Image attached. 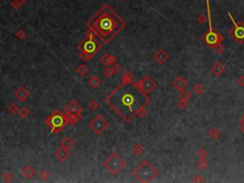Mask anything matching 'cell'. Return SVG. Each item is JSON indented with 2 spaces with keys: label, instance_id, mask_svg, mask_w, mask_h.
Here are the masks:
<instances>
[{
  "label": "cell",
  "instance_id": "cell-1",
  "mask_svg": "<svg viewBox=\"0 0 244 183\" xmlns=\"http://www.w3.org/2000/svg\"><path fill=\"white\" fill-rule=\"evenodd\" d=\"M106 102L120 117L131 122L141 111L145 110L150 98L137 83L123 79L106 97Z\"/></svg>",
  "mask_w": 244,
  "mask_h": 183
},
{
  "label": "cell",
  "instance_id": "cell-2",
  "mask_svg": "<svg viewBox=\"0 0 244 183\" xmlns=\"http://www.w3.org/2000/svg\"><path fill=\"white\" fill-rule=\"evenodd\" d=\"M87 27L107 44L126 27V22L109 5H104L87 22Z\"/></svg>",
  "mask_w": 244,
  "mask_h": 183
},
{
  "label": "cell",
  "instance_id": "cell-3",
  "mask_svg": "<svg viewBox=\"0 0 244 183\" xmlns=\"http://www.w3.org/2000/svg\"><path fill=\"white\" fill-rule=\"evenodd\" d=\"M96 35H90L86 39H84L80 45H79V51L81 54L79 56L83 58L84 60H87L91 58L92 56H94L101 48V44L96 39Z\"/></svg>",
  "mask_w": 244,
  "mask_h": 183
},
{
  "label": "cell",
  "instance_id": "cell-4",
  "mask_svg": "<svg viewBox=\"0 0 244 183\" xmlns=\"http://www.w3.org/2000/svg\"><path fill=\"white\" fill-rule=\"evenodd\" d=\"M206 5H207V13H208V22H209V30L202 36V41L207 44L209 47L211 48H215L216 46L218 44H221L223 40V36L217 33L215 30L213 29L212 25V19H211V11H210V3L209 0H206Z\"/></svg>",
  "mask_w": 244,
  "mask_h": 183
},
{
  "label": "cell",
  "instance_id": "cell-5",
  "mask_svg": "<svg viewBox=\"0 0 244 183\" xmlns=\"http://www.w3.org/2000/svg\"><path fill=\"white\" fill-rule=\"evenodd\" d=\"M134 176L142 182H149L157 176V172L154 166L151 165L147 160H144L134 170Z\"/></svg>",
  "mask_w": 244,
  "mask_h": 183
},
{
  "label": "cell",
  "instance_id": "cell-6",
  "mask_svg": "<svg viewBox=\"0 0 244 183\" xmlns=\"http://www.w3.org/2000/svg\"><path fill=\"white\" fill-rule=\"evenodd\" d=\"M46 122L52 129V133H57L65 127L68 122V118L60 111H55L47 118Z\"/></svg>",
  "mask_w": 244,
  "mask_h": 183
},
{
  "label": "cell",
  "instance_id": "cell-7",
  "mask_svg": "<svg viewBox=\"0 0 244 183\" xmlns=\"http://www.w3.org/2000/svg\"><path fill=\"white\" fill-rule=\"evenodd\" d=\"M105 167L113 175L118 174L125 166V162L122 160L116 154H113L109 159H107L104 163Z\"/></svg>",
  "mask_w": 244,
  "mask_h": 183
},
{
  "label": "cell",
  "instance_id": "cell-8",
  "mask_svg": "<svg viewBox=\"0 0 244 183\" xmlns=\"http://www.w3.org/2000/svg\"><path fill=\"white\" fill-rule=\"evenodd\" d=\"M227 14H228V16L230 17V19L232 20L233 24H234V28L229 33H230V35L237 42H239V43L244 42V23L242 21H238L237 23L230 12H228Z\"/></svg>",
  "mask_w": 244,
  "mask_h": 183
},
{
  "label": "cell",
  "instance_id": "cell-9",
  "mask_svg": "<svg viewBox=\"0 0 244 183\" xmlns=\"http://www.w3.org/2000/svg\"><path fill=\"white\" fill-rule=\"evenodd\" d=\"M90 127L96 134H101L107 127H108V122H107L100 115H98L90 122Z\"/></svg>",
  "mask_w": 244,
  "mask_h": 183
},
{
  "label": "cell",
  "instance_id": "cell-10",
  "mask_svg": "<svg viewBox=\"0 0 244 183\" xmlns=\"http://www.w3.org/2000/svg\"><path fill=\"white\" fill-rule=\"evenodd\" d=\"M137 85H138L141 90L144 92V93L148 94L150 93V92H152V90L155 89L156 87V82L151 79L149 76H145V77L141 80H139L138 82H137Z\"/></svg>",
  "mask_w": 244,
  "mask_h": 183
},
{
  "label": "cell",
  "instance_id": "cell-11",
  "mask_svg": "<svg viewBox=\"0 0 244 183\" xmlns=\"http://www.w3.org/2000/svg\"><path fill=\"white\" fill-rule=\"evenodd\" d=\"M81 111H82V108L76 104V102H74V101H72L66 107V112L68 115H79V113Z\"/></svg>",
  "mask_w": 244,
  "mask_h": 183
},
{
  "label": "cell",
  "instance_id": "cell-12",
  "mask_svg": "<svg viewBox=\"0 0 244 183\" xmlns=\"http://www.w3.org/2000/svg\"><path fill=\"white\" fill-rule=\"evenodd\" d=\"M154 57H155V59H156L157 61H158V63H164L165 61L168 59V57H169V55H168V54L165 53L164 51L159 50V51H157V52L156 53V54H155Z\"/></svg>",
  "mask_w": 244,
  "mask_h": 183
},
{
  "label": "cell",
  "instance_id": "cell-13",
  "mask_svg": "<svg viewBox=\"0 0 244 183\" xmlns=\"http://www.w3.org/2000/svg\"><path fill=\"white\" fill-rule=\"evenodd\" d=\"M100 61H101V63H102V64L108 66V65H112V64L115 63V58L114 56L110 55L109 54H105L101 57Z\"/></svg>",
  "mask_w": 244,
  "mask_h": 183
},
{
  "label": "cell",
  "instance_id": "cell-14",
  "mask_svg": "<svg viewBox=\"0 0 244 183\" xmlns=\"http://www.w3.org/2000/svg\"><path fill=\"white\" fill-rule=\"evenodd\" d=\"M55 157H56L60 161H65V160L67 159V157H69L67 149H65V148H63V147L61 148V149H59V150L56 152Z\"/></svg>",
  "mask_w": 244,
  "mask_h": 183
},
{
  "label": "cell",
  "instance_id": "cell-15",
  "mask_svg": "<svg viewBox=\"0 0 244 183\" xmlns=\"http://www.w3.org/2000/svg\"><path fill=\"white\" fill-rule=\"evenodd\" d=\"M225 68L224 66L220 63V62H217L215 65L212 67V72L214 74H216L217 76H219L223 72H224Z\"/></svg>",
  "mask_w": 244,
  "mask_h": 183
},
{
  "label": "cell",
  "instance_id": "cell-16",
  "mask_svg": "<svg viewBox=\"0 0 244 183\" xmlns=\"http://www.w3.org/2000/svg\"><path fill=\"white\" fill-rule=\"evenodd\" d=\"M187 83H186V80L185 79H183L181 76H178V77L175 80L174 82V86L178 89V90H183L185 87H186Z\"/></svg>",
  "mask_w": 244,
  "mask_h": 183
},
{
  "label": "cell",
  "instance_id": "cell-17",
  "mask_svg": "<svg viewBox=\"0 0 244 183\" xmlns=\"http://www.w3.org/2000/svg\"><path fill=\"white\" fill-rule=\"evenodd\" d=\"M15 96H16L20 101H25V99L28 97V92L25 91L23 88H20L16 93H15Z\"/></svg>",
  "mask_w": 244,
  "mask_h": 183
},
{
  "label": "cell",
  "instance_id": "cell-18",
  "mask_svg": "<svg viewBox=\"0 0 244 183\" xmlns=\"http://www.w3.org/2000/svg\"><path fill=\"white\" fill-rule=\"evenodd\" d=\"M22 174H23V176H24L26 178H30V177L34 176L35 171L32 169V167L28 166V167H26L25 169H24V171L22 172Z\"/></svg>",
  "mask_w": 244,
  "mask_h": 183
},
{
  "label": "cell",
  "instance_id": "cell-19",
  "mask_svg": "<svg viewBox=\"0 0 244 183\" xmlns=\"http://www.w3.org/2000/svg\"><path fill=\"white\" fill-rule=\"evenodd\" d=\"M191 97H192V95L189 93V92L184 91V90H183L181 93H180V95H179V98H180V100H182V101H187V102H188V100L191 99Z\"/></svg>",
  "mask_w": 244,
  "mask_h": 183
},
{
  "label": "cell",
  "instance_id": "cell-20",
  "mask_svg": "<svg viewBox=\"0 0 244 183\" xmlns=\"http://www.w3.org/2000/svg\"><path fill=\"white\" fill-rule=\"evenodd\" d=\"M89 83L92 87H98L101 83V80L99 79L98 76H93V77L89 80Z\"/></svg>",
  "mask_w": 244,
  "mask_h": 183
},
{
  "label": "cell",
  "instance_id": "cell-21",
  "mask_svg": "<svg viewBox=\"0 0 244 183\" xmlns=\"http://www.w3.org/2000/svg\"><path fill=\"white\" fill-rule=\"evenodd\" d=\"M61 145H62V147L63 148H65V149H70L73 145V142L71 140V138H69V137H66V138L61 142Z\"/></svg>",
  "mask_w": 244,
  "mask_h": 183
},
{
  "label": "cell",
  "instance_id": "cell-22",
  "mask_svg": "<svg viewBox=\"0 0 244 183\" xmlns=\"http://www.w3.org/2000/svg\"><path fill=\"white\" fill-rule=\"evenodd\" d=\"M209 134L211 135V137H212V138H214V139H217L218 137L219 136V134H220V132L218 131V128H212V129H211V131L209 132Z\"/></svg>",
  "mask_w": 244,
  "mask_h": 183
},
{
  "label": "cell",
  "instance_id": "cell-23",
  "mask_svg": "<svg viewBox=\"0 0 244 183\" xmlns=\"http://www.w3.org/2000/svg\"><path fill=\"white\" fill-rule=\"evenodd\" d=\"M204 91V87L201 84H195L194 87V92L196 95H201Z\"/></svg>",
  "mask_w": 244,
  "mask_h": 183
},
{
  "label": "cell",
  "instance_id": "cell-24",
  "mask_svg": "<svg viewBox=\"0 0 244 183\" xmlns=\"http://www.w3.org/2000/svg\"><path fill=\"white\" fill-rule=\"evenodd\" d=\"M133 151H134V152L135 155H140L142 152V151H143V148H142V146L140 144H135L134 146V148H133Z\"/></svg>",
  "mask_w": 244,
  "mask_h": 183
},
{
  "label": "cell",
  "instance_id": "cell-25",
  "mask_svg": "<svg viewBox=\"0 0 244 183\" xmlns=\"http://www.w3.org/2000/svg\"><path fill=\"white\" fill-rule=\"evenodd\" d=\"M207 166H208V163H207V161L204 158H201V160L198 161V163H197V167L199 168V169H201V170L206 169Z\"/></svg>",
  "mask_w": 244,
  "mask_h": 183
},
{
  "label": "cell",
  "instance_id": "cell-26",
  "mask_svg": "<svg viewBox=\"0 0 244 183\" xmlns=\"http://www.w3.org/2000/svg\"><path fill=\"white\" fill-rule=\"evenodd\" d=\"M77 72L80 75H85L88 73V69L85 66H80L77 68Z\"/></svg>",
  "mask_w": 244,
  "mask_h": 183
},
{
  "label": "cell",
  "instance_id": "cell-27",
  "mask_svg": "<svg viewBox=\"0 0 244 183\" xmlns=\"http://www.w3.org/2000/svg\"><path fill=\"white\" fill-rule=\"evenodd\" d=\"M207 20H208V16L206 17L204 14H200L199 16L197 17V21H198V23H200V24H204V23H206Z\"/></svg>",
  "mask_w": 244,
  "mask_h": 183
},
{
  "label": "cell",
  "instance_id": "cell-28",
  "mask_svg": "<svg viewBox=\"0 0 244 183\" xmlns=\"http://www.w3.org/2000/svg\"><path fill=\"white\" fill-rule=\"evenodd\" d=\"M197 156L199 157L200 158H205V157H207V152H206L204 149H201V150H199V151H198V152H197Z\"/></svg>",
  "mask_w": 244,
  "mask_h": 183
},
{
  "label": "cell",
  "instance_id": "cell-29",
  "mask_svg": "<svg viewBox=\"0 0 244 183\" xmlns=\"http://www.w3.org/2000/svg\"><path fill=\"white\" fill-rule=\"evenodd\" d=\"M215 51L217 52V53H218V54H222L223 52H224V46H222L221 44H218V46H216L215 48Z\"/></svg>",
  "mask_w": 244,
  "mask_h": 183
},
{
  "label": "cell",
  "instance_id": "cell-30",
  "mask_svg": "<svg viewBox=\"0 0 244 183\" xmlns=\"http://www.w3.org/2000/svg\"><path fill=\"white\" fill-rule=\"evenodd\" d=\"M19 115H20L22 117H27L28 115H29V111H28V110L25 108V107H24V108H23L21 111H19Z\"/></svg>",
  "mask_w": 244,
  "mask_h": 183
},
{
  "label": "cell",
  "instance_id": "cell-31",
  "mask_svg": "<svg viewBox=\"0 0 244 183\" xmlns=\"http://www.w3.org/2000/svg\"><path fill=\"white\" fill-rule=\"evenodd\" d=\"M114 73H115V72H114V69H110V68H108V69H107V70L104 72V74L108 76V77H110V76H111Z\"/></svg>",
  "mask_w": 244,
  "mask_h": 183
},
{
  "label": "cell",
  "instance_id": "cell-32",
  "mask_svg": "<svg viewBox=\"0 0 244 183\" xmlns=\"http://www.w3.org/2000/svg\"><path fill=\"white\" fill-rule=\"evenodd\" d=\"M12 7H13L15 10H17V9L20 7V5H21V2H19L18 0H14V1L12 2Z\"/></svg>",
  "mask_w": 244,
  "mask_h": 183
},
{
  "label": "cell",
  "instance_id": "cell-33",
  "mask_svg": "<svg viewBox=\"0 0 244 183\" xmlns=\"http://www.w3.org/2000/svg\"><path fill=\"white\" fill-rule=\"evenodd\" d=\"M178 106H179V108H181V109H185L187 107V101L180 100V102L178 103Z\"/></svg>",
  "mask_w": 244,
  "mask_h": 183
},
{
  "label": "cell",
  "instance_id": "cell-34",
  "mask_svg": "<svg viewBox=\"0 0 244 183\" xmlns=\"http://www.w3.org/2000/svg\"><path fill=\"white\" fill-rule=\"evenodd\" d=\"M124 79H128V80H132V77H133V74L130 73V72H127L124 73Z\"/></svg>",
  "mask_w": 244,
  "mask_h": 183
},
{
  "label": "cell",
  "instance_id": "cell-35",
  "mask_svg": "<svg viewBox=\"0 0 244 183\" xmlns=\"http://www.w3.org/2000/svg\"><path fill=\"white\" fill-rule=\"evenodd\" d=\"M90 107L93 110H95V109H97V107H98V104L96 102V101H92L91 103H90Z\"/></svg>",
  "mask_w": 244,
  "mask_h": 183
},
{
  "label": "cell",
  "instance_id": "cell-36",
  "mask_svg": "<svg viewBox=\"0 0 244 183\" xmlns=\"http://www.w3.org/2000/svg\"><path fill=\"white\" fill-rule=\"evenodd\" d=\"M237 82L240 85V86H244V76H239L237 78Z\"/></svg>",
  "mask_w": 244,
  "mask_h": 183
},
{
  "label": "cell",
  "instance_id": "cell-37",
  "mask_svg": "<svg viewBox=\"0 0 244 183\" xmlns=\"http://www.w3.org/2000/svg\"><path fill=\"white\" fill-rule=\"evenodd\" d=\"M194 182H197V181H200V182H203L204 180H203V178H201V176L200 175H198V176H195V178H194V180H193Z\"/></svg>",
  "mask_w": 244,
  "mask_h": 183
},
{
  "label": "cell",
  "instance_id": "cell-38",
  "mask_svg": "<svg viewBox=\"0 0 244 183\" xmlns=\"http://www.w3.org/2000/svg\"><path fill=\"white\" fill-rule=\"evenodd\" d=\"M120 69H121V68H120V66H117V65H115V67L114 68V72H115V73H118V72L120 71Z\"/></svg>",
  "mask_w": 244,
  "mask_h": 183
},
{
  "label": "cell",
  "instance_id": "cell-39",
  "mask_svg": "<svg viewBox=\"0 0 244 183\" xmlns=\"http://www.w3.org/2000/svg\"><path fill=\"white\" fill-rule=\"evenodd\" d=\"M19 1L21 2V3H25V2H27V1H29V0H19Z\"/></svg>",
  "mask_w": 244,
  "mask_h": 183
}]
</instances>
